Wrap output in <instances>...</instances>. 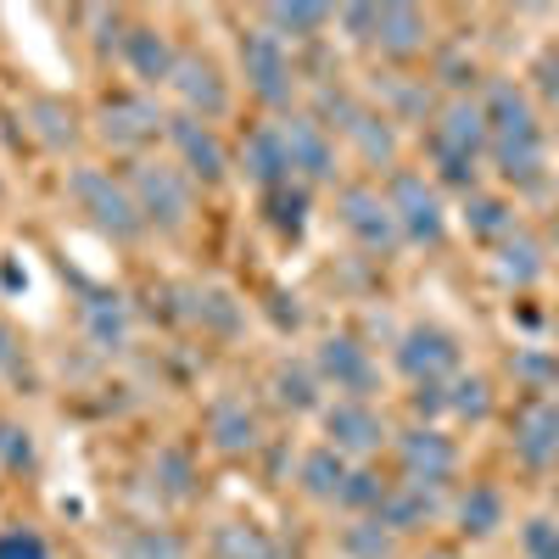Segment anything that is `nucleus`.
<instances>
[{
  "mask_svg": "<svg viewBox=\"0 0 559 559\" xmlns=\"http://www.w3.org/2000/svg\"><path fill=\"white\" fill-rule=\"evenodd\" d=\"M481 112H487V163L498 168L503 185H543L548 174V134H543V118L532 107V96L515 84V79H492L487 96H481Z\"/></svg>",
  "mask_w": 559,
  "mask_h": 559,
  "instance_id": "1",
  "label": "nucleus"
},
{
  "mask_svg": "<svg viewBox=\"0 0 559 559\" xmlns=\"http://www.w3.org/2000/svg\"><path fill=\"white\" fill-rule=\"evenodd\" d=\"M431 163H437L442 185H453V191H464V197L476 191V174L487 163L481 96H453V102L437 107V118H431Z\"/></svg>",
  "mask_w": 559,
  "mask_h": 559,
  "instance_id": "2",
  "label": "nucleus"
},
{
  "mask_svg": "<svg viewBox=\"0 0 559 559\" xmlns=\"http://www.w3.org/2000/svg\"><path fill=\"white\" fill-rule=\"evenodd\" d=\"M68 202L84 213L90 229H102L107 241H140L146 236V218L134 207V191L129 179H112L107 168H73L68 174Z\"/></svg>",
  "mask_w": 559,
  "mask_h": 559,
  "instance_id": "3",
  "label": "nucleus"
},
{
  "mask_svg": "<svg viewBox=\"0 0 559 559\" xmlns=\"http://www.w3.org/2000/svg\"><path fill=\"white\" fill-rule=\"evenodd\" d=\"M129 191H134V207L146 218V229H185L197 213V179L163 157H140L129 168Z\"/></svg>",
  "mask_w": 559,
  "mask_h": 559,
  "instance_id": "4",
  "label": "nucleus"
},
{
  "mask_svg": "<svg viewBox=\"0 0 559 559\" xmlns=\"http://www.w3.org/2000/svg\"><path fill=\"white\" fill-rule=\"evenodd\" d=\"M241 73H247V90L274 107L280 118L292 112V96H297V62H292V45L286 39H274L263 23H252L241 34Z\"/></svg>",
  "mask_w": 559,
  "mask_h": 559,
  "instance_id": "5",
  "label": "nucleus"
},
{
  "mask_svg": "<svg viewBox=\"0 0 559 559\" xmlns=\"http://www.w3.org/2000/svg\"><path fill=\"white\" fill-rule=\"evenodd\" d=\"M96 134L112 152H152L157 140H168V112L146 96V90H118V96L102 102L96 112Z\"/></svg>",
  "mask_w": 559,
  "mask_h": 559,
  "instance_id": "6",
  "label": "nucleus"
},
{
  "mask_svg": "<svg viewBox=\"0 0 559 559\" xmlns=\"http://www.w3.org/2000/svg\"><path fill=\"white\" fill-rule=\"evenodd\" d=\"M386 202L397 213V229H403V241L408 247H437L448 236V207H442V191L426 179V174H414V168H397L386 179Z\"/></svg>",
  "mask_w": 559,
  "mask_h": 559,
  "instance_id": "7",
  "label": "nucleus"
},
{
  "mask_svg": "<svg viewBox=\"0 0 559 559\" xmlns=\"http://www.w3.org/2000/svg\"><path fill=\"white\" fill-rule=\"evenodd\" d=\"M336 218H342V229L364 247V252H397L403 247V229H397V213H392V202H386V191L381 185H342L336 191Z\"/></svg>",
  "mask_w": 559,
  "mask_h": 559,
  "instance_id": "8",
  "label": "nucleus"
},
{
  "mask_svg": "<svg viewBox=\"0 0 559 559\" xmlns=\"http://www.w3.org/2000/svg\"><path fill=\"white\" fill-rule=\"evenodd\" d=\"M313 376H319V386H336L342 397L369 403V392L381 386V364L369 358V347H364L358 336L336 331V336H324V342L313 347Z\"/></svg>",
  "mask_w": 559,
  "mask_h": 559,
  "instance_id": "9",
  "label": "nucleus"
},
{
  "mask_svg": "<svg viewBox=\"0 0 559 559\" xmlns=\"http://www.w3.org/2000/svg\"><path fill=\"white\" fill-rule=\"evenodd\" d=\"M319 419H324V448H336L342 459H358V464L392 442V431H386V419H381L376 403L336 397V403L319 408Z\"/></svg>",
  "mask_w": 559,
  "mask_h": 559,
  "instance_id": "10",
  "label": "nucleus"
},
{
  "mask_svg": "<svg viewBox=\"0 0 559 559\" xmlns=\"http://www.w3.org/2000/svg\"><path fill=\"white\" fill-rule=\"evenodd\" d=\"M319 102L336 112L342 134L358 146V157H364L369 168H392V174H397V129H392V118H386V112L364 107V102H353V96H336V90H324Z\"/></svg>",
  "mask_w": 559,
  "mask_h": 559,
  "instance_id": "11",
  "label": "nucleus"
},
{
  "mask_svg": "<svg viewBox=\"0 0 559 559\" xmlns=\"http://www.w3.org/2000/svg\"><path fill=\"white\" fill-rule=\"evenodd\" d=\"M274 123H280V134H286L297 185H336V140H331V129H324L319 112H286Z\"/></svg>",
  "mask_w": 559,
  "mask_h": 559,
  "instance_id": "12",
  "label": "nucleus"
},
{
  "mask_svg": "<svg viewBox=\"0 0 559 559\" xmlns=\"http://www.w3.org/2000/svg\"><path fill=\"white\" fill-rule=\"evenodd\" d=\"M397 471L403 481H419V487H448L459 476V442L437 426H408L397 442Z\"/></svg>",
  "mask_w": 559,
  "mask_h": 559,
  "instance_id": "13",
  "label": "nucleus"
},
{
  "mask_svg": "<svg viewBox=\"0 0 559 559\" xmlns=\"http://www.w3.org/2000/svg\"><path fill=\"white\" fill-rule=\"evenodd\" d=\"M168 146L179 157V168L191 174L197 185H224L229 179V152L213 123L191 118V112H168Z\"/></svg>",
  "mask_w": 559,
  "mask_h": 559,
  "instance_id": "14",
  "label": "nucleus"
},
{
  "mask_svg": "<svg viewBox=\"0 0 559 559\" xmlns=\"http://www.w3.org/2000/svg\"><path fill=\"white\" fill-rule=\"evenodd\" d=\"M509 448H515V459L526 464V471H554V464H559V392L526 397L515 408Z\"/></svg>",
  "mask_w": 559,
  "mask_h": 559,
  "instance_id": "15",
  "label": "nucleus"
},
{
  "mask_svg": "<svg viewBox=\"0 0 559 559\" xmlns=\"http://www.w3.org/2000/svg\"><path fill=\"white\" fill-rule=\"evenodd\" d=\"M168 90L179 96V112H191V118H202V123H218V118L229 112V84H224L218 62L202 57V51H179Z\"/></svg>",
  "mask_w": 559,
  "mask_h": 559,
  "instance_id": "16",
  "label": "nucleus"
},
{
  "mask_svg": "<svg viewBox=\"0 0 559 559\" xmlns=\"http://www.w3.org/2000/svg\"><path fill=\"white\" fill-rule=\"evenodd\" d=\"M397 369L419 386V381H448L459 369V336L442 324H408L397 336Z\"/></svg>",
  "mask_w": 559,
  "mask_h": 559,
  "instance_id": "17",
  "label": "nucleus"
},
{
  "mask_svg": "<svg viewBox=\"0 0 559 559\" xmlns=\"http://www.w3.org/2000/svg\"><path fill=\"white\" fill-rule=\"evenodd\" d=\"M241 174H247V185H258L263 197L297 185L292 152H286V134H280V123H258V129L241 140Z\"/></svg>",
  "mask_w": 559,
  "mask_h": 559,
  "instance_id": "18",
  "label": "nucleus"
},
{
  "mask_svg": "<svg viewBox=\"0 0 559 559\" xmlns=\"http://www.w3.org/2000/svg\"><path fill=\"white\" fill-rule=\"evenodd\" d=\"M79 331L96 353H118L129 347V331H134V313H129V297L123 292H84L79 302Z\"/></svg>",
  "mask_w": 559,
  "mask_h": 559,
  "instance_id": "19",
  "label": "nucleus"
},
{
  "mask_svg": "<svg viewBox=\"0 0 559 559\" xmlns=\"http://www.w3.org/2000/svg\"><path fill=\"white\" fill-rule=\"evenodd\" d=\"M118 57H123V68H129L140 84H168V79H174V62H179V51L168 45V34H163V28H152V23L123 28Z\"/></svg>",
  "mask_w": 559,
  "mask_h": 559,
  "instance_id": "20",
  "label": "nucleus"
},
{
  "mask_svg": "<svg viewBox=\"0 0 559 559\" xmlns=\"http://www.w3.org/2000/svg\"><path fill=\"white\" fill-rule=\"evenodd\" d=\"M207 442L218 453H229V459H241V453H252L263 442V426H258V414L247 408V397L224 392V397L207 403Z\"/></svg>",
  "mask_w": 559,
  "mask_h": 559,
  "instance_id": "21",
  "label": "nucleus"
},
{
  "mask_svg": "<svg viewBox=\"0 0 559 559\" xmlns=\"http://www.w3.org/2000/svg\"><path fill=\"white\" fill-rule=\"evenodd\" d=\"M258 23H263L274 39H286V45H308V39H319L324 28L336 23V12L319 7V0H274V7L258 12Z\"/></svg>",
  "mask_w": 559,
  "mask_h": 559,
  "instance_id": "22",
  "label": "nucleus"
},
{
  "mask_svg": "<svg viewBox=\"0 0 559 559\" xmlns=\"http://www.w3.org/2000/svg\"><path fill=\"white\" fill-rule=\"evenodd\" d=\"M381 51L392 62H414L419 51L431 45V17L419 7H403V0H392V7H381Z\"/></svg>",
  "mask_w": 559,
  "mask_h": 559,
  "instance_id": "23",
  "label": "nucleus"
},
{
  "mask_svg": "<svg viewBox=\"0 0 559 559\" xmlns=\"http://www.w3.org/2000/svg\"><path fill=\"white\" fill-rule=\"evenodd\" d=\"M442 515V503H437V487H419V481H392V492H386V503H381V526L386 532H419V526H431Z\"/></svg>",
  "mask_w": 559,
  "mask_h": 559,
  "instance_id": "24",
  "label": "nucleus"
},
{
  "mask_svg": "<svg viewBox=\"0 0 559 559\" xmlns=\"http://www.w3.org/2000/svg\"><path fill=\"white\" fill-rule=\"evenodd\" d=\"M23 118H28V134L39 140L45 152H68L79 140V107L68 96H34Z\"/></svg>",
  "mask_w": 559,
  "mask_h": 559,
  "instance_id": "25",
  "label": "nucleus"
},
{
  "mask_svg": "<svg viewBox=\"0 0 559 559\" xmlns=\"http://www.w3.org/2000/svg\"><path fill=\"white\" fill-rule=\"evenodd\" d=\"M347 476H353V459H342L336 448H313V453H302V464H297V487H302L313 503H342Z\"/></svg>",
  "mask_w": 559,
  "mask_h": 559,
  "instance_id": "26",
  "label": "nucleus"
},
{
  "mask_svg": "<svg viewBox=\"0 0 559 559\" xmlns=\"http://www.w3.org/2000/svg\"><path fill=\"white\" fill-rule=\"evenodd\" d=\"M543 274H548V258H543L537 236L515 229V236L498 247V280H503V286H515V292H526V286H537Z\"/></svg>",
  "mask_w": 559,
  "mask_h": 559,
  "instance_id": "27",
  "label": "nucleus"
},
{
  "mask_svg": "<svg viewBox=\"0 0 559 559\" xmlns=\"http://www.w3.org/2000/svg\"><path fill=\"white\" fill-rule=\"evenodd\" d=\"M464 224H471V236H481L492 247H503L521 229L515 224V207H509L503 197H492V191H471V197H464Z\"/></svg>",
  "mask_w": 559,
  "mask_h": 559,
  "instance_id": "28",
  "label": "nucleus"
},
{
  "mask_svg": "<svg viewBox=\"0 0 559 559\" xmlns=\"http://www.w3.org/2000/svg\"><path fill=\"white\" fill-rule=\"evenodd\" d=\"M503 492L498 487H487V481H476L471 492H464L459 503H453V521H459V532L464 537H492L498 526H503Z\"/></svg>",
  "mask_w": 559,
  "mask_h": 559,
  "instance_id": "29",
  "label": "nucleus"
},
{
  "mask_svg": "<svg viewBox=\"0 0 559 559\" xmlns=\"http://www.w3.org/2000/svg\"><path fill=\"white\" fill-rule=\"evenodd\" d=\"M207 548H213V559H280V543L263 526H247V521L218 526Z\"/></svg>",
  "mask_w": 559,
  "mask_h": 559,
  "instance_id": "30",
  "label": "nucleus"
},
{
  "mask_svg": "<svg viewBox=\"0 0 559 559\" xmlns=\"http://www.w3.org/2000/svg\"><path fill=\"white\" fill-rule=\"evenodd\" d=\"M274 403L292 408V414L324 408V403H319V376H313V364H280V369H274Z\"/></svg>",
  "mask_w": 559,
  "mask_h": 559,
  "instance_id": "31",
  "label": "nucleus"
},
{
  "mask_svg": "<svg viewBox=\"0 0 559 559\" xmlns=\"http://www.w3.org/2000/svg\"><path fill=\"white\" fill-rule=\"evenodd\" d=\"M342 554L347 559H397V532H386L376 515L342 526Z\"/></svg>",
  "mask_w": 559,
  "mask_h": 559,
  "instance_id": "32",
  "label": "nucleus"
},
{
  "mask_svg": "<svg viewBox=\"0 0 559 559\" xmlns=\"http://www.w3.org/2000/svg\"><path fill=\"white\" fill-rule=\"evenodd\" d=\"M191 313L197 324H207V331H224V336H236L241 331V302L229 297V292H218V286H202V292H191Z\"/></svg>",
  "mask_w": 559,
  "mask_h": 559,
  "instance_id": "33",
  "label": "nucleus"
},
{
  "mask_svg": "<svg viewBox=\"0 0 559 559\" xmlns=\"http://www.w3.org/2000/svg\"><path fill=\"white\" fill-rule=\"evenodd\" d=\"M386 492H392V481H386L381 471H369V464H353V476H347V487H342V509H353L358 521H364V515H381Z\"/></svg>",
  "mask_w": 559,
  "mask_h": 559,
  "instance_id": "34",
  "label": "nucleus"
},
{
  "mask_svg": "<svg viewBox=\"0 0 559 559\" xmlns=\"http://www.w3.org/2000/svg\"><path fill=\"white\" fill-rule=\"evenodd\" d=\"M269 224L280 229V236H302L308 229V185H286V191L269 197Z\"/></svg>",
  "mask_w": 559,
  "mask_h": 559,
  "instance_id": "35",
  "label": "nucleus"
},
{
  "mask_svg": "<svg viewBox=\"0 0 559 559\" xmlns=\"http://www.w3.org/2000/svg\"><path fill=\"white\" fill-rule=\"evenodd\" d=\"M123 559H191V548H185L168 526H140L123 543Z\"/></svg>",
  "mask_w": 559,
  "mask_h": 559,
  "instance_id": "36",
  "label": "nucleus"
},
{
  "mask_svg": "<svg viewBox=\"0 0 559 559\" xmlns=\"http://www.w3.org/2000/svg\"><path fill=\"white\" fill-rule=\"evenodd\" d=\"M157 487H163L168 498H191V492H197V464H191V453H185V448H163V453H157Z\"/></svg>",
  "mask_w": 559,
  "mask_h": 559,
  "instance_id": "37",
  "label": "nucleus"
},
{
  "mask_svg": "<svg viewBox=\"0 0 559 559\" xmlns=\"http://www.w3.org/2000/svg\"><path fill=\"white\" fill-rule=\"evenodd\" d=\"M448 414H459V419H487V414H492V386H487L481 376H459V381L448 386Z\"/></svg>",
  "mask_w": 559,
  "mask_h": 559,
  "instance_id": "38",
  "label": "nucleus"
},
{
  "mask_svg": "<svg viewBox=\"0 0 559 559\" xmlns=\"http://www.w3.org/2000/svg\"><path fill=\"white\" fill-rule=\"evenodd\" d=\"M515 376H521L526 392H537V397L559 392V353H537V347L515 353Z\"/></svg>",
  "mask_w": 559,
  "mask_h": 559,
  "instance_id": "39",
  "label": "nucleus"
},
{
  "mask_svg": "<svg viewBox=\"0 0 559 559\" xmlns=\"http://www.w3.org/2000/svg\"><path fill=\"white\" fill-rule=\"evenodd\" d=\"M34 459H39L34 431L17 419H0V471H34Z\"/></svg>",
  "mask_w": 559,
  "mask_h": 559,
  "instance_id": "40",
  "label": "nucleus"
},
{
  "mask_svg": "<svg viewBox=\"0 0 559 559\" xmlns=\"http://www.w3.org/2000/svg\"><path fill=\"white\" fill-rule=\"evenodd\" d=\"M521 554L526 559H559V521L554 515H526L521 521Z\"/></svg>",
  "mask_w": 559,
  "mask_h": 559,
  "instance_id": "41",
  "label": "nucleus"
},
{
  "mask_svg": "<svg viewBox=\"0 0 559 559\" xmlns=\"http://www.w3.org/2000/svg\"><path fill=\"white\" fill-rule=\"evenodd\" d=\"M336 23H342V34L353 45H376L381 39V7H342Z\"/></svg>",
  "mask_w": 559,
  "mask_h": 559,
  "instance_id": "42",
  "label": "nucleus"
},
{
  "mask_svg": "<svg viewBox=\"0 0 559 559\" xmlns=\"http://www.w3.org/2000/svg\"><path fill=\"white\" fill-rule=\"evenodd\" d=\"M0 559H51V548H45V537L28 532V526H7L0 532Z\"/></svg>",
  "mask_w": 559,
  "mask_h": 559,
  "instance_id": "43",
  "label": "nucleus"
},
{
  "mask_svg": "<svg viewBox=\"0 0 559 559\" xmlns=\"http://www.w3.org/2000/svg\"><path fill=\"white\" fill-rule=\"evenodd\" d=\"M408 403H414V414H419V419L448 414V381H419V386L408 392Z\"/></svg>",
  "mask_w": 559,
  "mask_h": 559,
  "instance_id": "44",
  "label": "nucleus"
},
{
  "mask_svg": "<svg viewBox=\"0 0 559 559\" xmlns=\"http://www.w3.org/2000/svg\"><path fill=\"white\" fill-rule=\"evenodd\" d=\"M0 369H7V376H12V381L23 376V358H17V336L7 331V324H0Z\"/></svg>",
  "mask_w": 559,
  "mask_h": 559,
  "instance_id": "45",
  "label": "nucleus"
},
{
  "mask_svg": "<svg viewBox=\"0 0 559 559\" xmlns=\"http://www.w3.org/2000/svg\"><path fill=\"white\" fill-rule=\"evenodd\" d=\"M419 559H459V554H448V548H431V554H419Z\"/></svg>",
  "mask_w": 559,
  "mask_h": 559,
  "instance_id": "46",
  "label": "nucleus"
},
{
  "mask_svg": "<svg viewBox=\"0 0 559 559\" xmlns=\"http://www.w3.org/2000/svg\"><path fill=\"white\" fill-rule=\"evenodd\" d=\"M554 258H559V236H554Z\"/></svg>",
  "mask_w": 559,
  "mask_h": 559,
  "instance_id": "47",
  "label": "nucleus"
},
{
  "mask_svg": "<svg viewBox=\"0 0 559 559\" xmlns=\"http://www.w3.org/2000/svg\"><path fill=\"white\" fill-rule=\"evenodd\" d=\"M0 191H7V185H0Z\"/></svg>",
  "mask_w": 559,
  "mask_h": 559,
  "instance_id": "48",
  "label": "nucleus"
},
{
  "mask_svg": "<svg viewBox=\"0 0 559 559\" xmlns=\"http://www.w3.org/2000/svg\"><path fill=\"white\" fill-rule=\"evenodd\" d=\"M554 331H559V324H554Z\"/></svg>",
  "mask_w": 559,
  "mask_h": 559,
  "instance_id": "49",
  "label": "nucleus"
}]
</instances>
